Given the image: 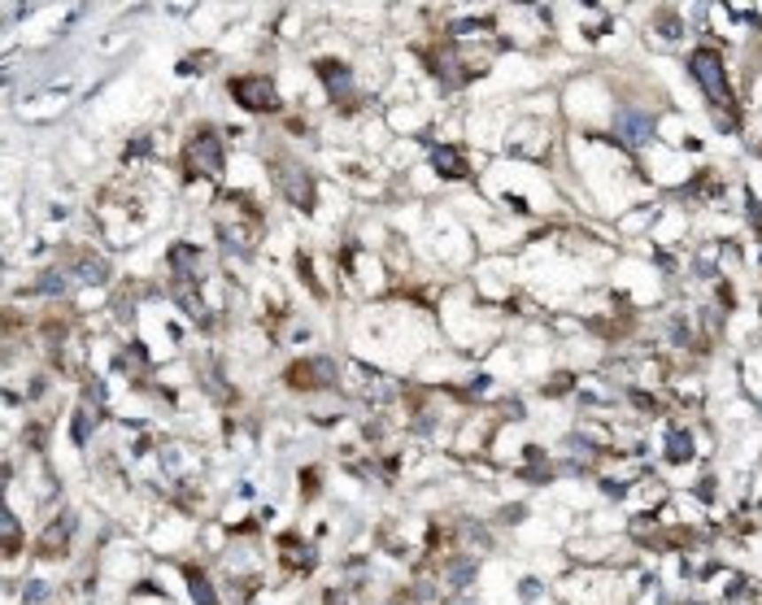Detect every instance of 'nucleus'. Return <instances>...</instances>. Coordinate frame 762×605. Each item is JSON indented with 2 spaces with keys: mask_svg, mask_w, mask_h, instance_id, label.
<instances>
[{
  "mask_svg": "<svg viewBox=\"0 0 762 605\" xmlns=\"http://www.w3.org/2000/svg\"><path fill=\"white\" fill-rule=\"evenodd\" d=\"M231 92H236V101L249 105V109H275V105H279L275 88H270L266 79H236Z\"/></svg>",
  "mask_w": 762,
  "mask_h": 605,
  "instance_id": "f257e3e1",
  "label": "nucleus"
},
{
  "mask_svg": "<svg viewBox=\"0 0 762 605\" xmlns=\"http://www.w3.org/2000/svg\"><path fill=\"white\" fill-rule=\"evenodd\" d=\"M693 70L706 79L702 88H706L711 97H727V88H723V70H719V57H714V52H706V49L697 52V57H693Z\"/></svg>",
  "mask_w": 762,
  "mask_h": 605,
  "instance_id": "f03ea898",
  "label": "nucleus"
},
{
  "mask_svg": "<svg viewBox=\"0 0 762 605\" xmlns=\"http://www.w3.org/2000/svg\"><path fill=\"white\" fill-rule=\"evenodd\" d=\"M188 584H192V593H197V601L201 605H218L214 601V588L201 579V570H197V566H188Z\"/></svg>",
  "mask_w": 762,
  "mask_h": 605,
  "instance_id": "7ed1b4c3",
  "label": "nucleus"
}]
</instances>
